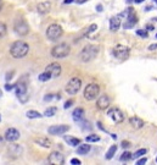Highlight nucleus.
<instances>
[{
  "instance_id": "412c9836",
  "label": "nucleus",
  "mask_w": 157,
  "mask_h": 165,
  "mask_svg": "<svg viewBox=\"0 0 157 165\" xmlns=\"http://www.w3.org/2000/svg\"><path fill=\"white\" fill-rule=\"evenodd\" d=\"M34 142L44 148H50L51 147V142L48 139V138H44V137H39V138H34Z\"/></svg>"
},
{
  "instance_id": "f704fd0d",
  "label": "nucleus",
  "mask_w": 157,
  "mask_h": 165,
  "mask_svg": "<svg viewBox=\"0 0 157 165\" xmlns=\"http://www.w3.org/2000/svg\"><path fill=\"white\" fill-rule=\"evenodd\" d=\"M72 104H73V100H72V99H69V100H67V101L65 103L63 108H65V109H68V108H69V106H71Z\"/></svg>"
},
{
  "instance_id": "c9c22d12",
  "label": "nucleus",
  "mask_w": 157,
  "mask_h": 165,
  "mask_svg": "<svg viewBox=\"0 0 157 165\" xmlns=\"http://www.w3.org/2000/svg\"><path fill=\"white\" fill-rule=\"evenodd\" d=\"M71 164L72 165H79L80 164V160H79V159H77V158H73V159L71 160Z\"/></svg>"
},
{
  "instance_id": "2eb2a0df",
  "label": "nucleus",
  "mask_w": 157,
  "mask_h": 165,
  "mask_svg": "<svg viewBox=\"0 0 157 165\" xmlns=\"http://www.w3.org/2000/svg\"><path fill=\"white\" fill-rule=\"evenodd\" d=\"M110 106V98L107 94H102L97 98V101H96V108L100 109V110H105Z\"/></svg>"
},
{
  "instance_id": "58836bf2",
  "label": "nucleus",
  "mask_w": 157,
  "mask_h": 165,
  "mask_svg": "<svg viewBox=\"0 0 157 165\" xmlns=\"http://www.w3.org/2000/svg\"><path fill=\"white\" fill-rule=\"evenodd\" d=\"M155 49H157V44H151L149 47V50H155Z\"/></svg>"
},
{
  "instance_id": "72a5a7b5",
  "label": "nucleus",
  "mask_w": 157,
  "mask_h": 165,
  "mask_svg": "<svg viewBox=\"0 0 157 165\" xmlns=\"http://www.w3.org/2000/svg\"><path fill=\"white\" fill-rule=\"evenodd\" d=\"M136 34H138L139 37H143V38H147V35H149V33L146 32V31H144V30H138V31H136Z\"/></svg>"
},
{
  "instance_id": "4be33fe9",
  "label": "nucleus",
  "mask_w": 157,
  "mask_h": 165,
  "mask_svg": "<svg viewBox=\"0 0 157 165\" xmlns=\"http://www.w3.org/2000/svg\"><path fill=\"white\" fill-rule=\"evenodd\" d=\"M89 151H90V144H82V143H79V146L77 148V153L78 154H82V155L88 154Z\"/></svg>"
},
{
  "instance_id": "49530a36",
  "label": "nucleus",
  "mask_w": 157,
  "mask_h": 165,
  "mask_svg": "<svg viewBox=\"0 0 157 165\" xmlns=\"http://www.w3.org/2000/svg\"><path fill=\"white\" fill-rule=\"evenodd\" d=\"M1 6H2V1L0 0V10H1Z\"/></svg>"
},
{
  "instance_id": "9b49d317",
  "label": "nucleus",
  "mask_w": 157,
  "mask_h": 165,
  "mask_svg": "<svg viewBox=\"0 0 157 165\" xmlns=\"http://www.w3.org/2000/svg\"><path fill=\"white\" fill-rule=\"evenodd\" d=\"M45 71H46L48 73H50L51 78H53V77H59V76L61 75V65L57 64V63L49 64V65L46 66Z\"/></svg>"
},
{
  "instance_id": "c85d7f7f",
  "label": "nucleus",
  "mask_w": 157,
  "mask_h": 165,
  "mask_svg": "<svg viewBox=\"0 0 157 165\" xmlns=\"http://www.w3.org/2000/svg\"><path fill=\"white\" fill-rule=\"evenodd\" d=\"M144 154H146V149L145 148H141V149H139V151H136L134 154H131V158H140V157H143Z\"/></svg>"
},
{
  "instance_id": "0eeeda50",
  "label": "nucleus",
  "mask_w": 157,
  "mask_h": 165,
  "mask_svg": "<svg viewBox=\"0 0 157 165\" xmlns=\"http://www.w3.org/2000/svg\"><path fill=\"white\" fill-rule=\"evenodd\" d=\"M14 30H15V32L17 33V34H20V35H26L27 33L29 32V27H28L27 22H26L25 19L21 17V16L17 17V19L15 20Z\"/></svg>"
},
{
  "instance_id": "9d476101",
  "label": "nucleus",
  "mask_w": 157,
  "mask_h": 165,
  "mask_svg": "<svg viewBox=\"0 0 157 165\" xmlns=\"http://www.w3.org/2000/svg\"><path fill=\"white\" fill-rule=\"evenodd\" d=\"M138 22V17L136 15L134 14V10L131 7H129V11H128V15H127V21L124 23V28H133L134 25Z\"/></svg>"
},
{
  "instance_id": "6e6552de",
  "label": "nucleus",
  "mask_w": 157,
  "mask_h": 165,
  "mask_svg": "<svg viewBox=\"0 0 157 165\" xmlns=\"http://www.w3.org/2000/svg\"><path fill=\"white\" fill-rule=\"evenodd\" d=\"M112 55L117 59H121V60H124L129 56V48L126 45H116L113 49H112Z\"/></svg>"
},
{
  "instance_id": "1a4fd4ad",
  "label": "nucleus",
  "mask_w": 157,
  "mask_h": 165,
  "mask_svg": "<svg viewBox=\"0 0 157 165\" xmlns=\"http://www.w3.org/2000/svg\"><path fill=\"white\" fill-rule=\"evenodd\" d=\"M107 115H108L116 124H121V122L124 121V115H123V113H122L120 109H117V108L110 109V110L107 111Z\"/></svg>"
},
{
  "instance_id": "7c9ffc66",
  "label": "nucleus",
  "mask_w": 157,
  "mask_h": 165,
  "mask_svg": "<svg viewBox=\"0 0 157 165\" xmlns=\"http://www.w3.org/2000/svg\"><path fill=\"white\" fill-rule=\"evenodd\" d=\"M55 114H56V108H49V109H46V110H45L44 116L50 118V116H54Z\"/></svg>"
},
{
  "instance_id": "7ed1b4c3",
  "label": "nucleus",
  "mask_w": 157,
  "mask_h": 165,
  "mask_svg": "<svg viewBox=\"0 0 157 165\" xmlns=\"http://www.w3.org/2000/svg\"><path fill=\"white\" fill-rule=\"evenodd\" d=\"M69 53H71V47L67 43H60L51 49V55L57 59H62V58L68 56Z\"/></svg>"
},
{
  "instance_id": "09e8293b",
  "label": "nucleus",
  "mask_w": 157,
  "mask_h": 165,
  "mask_svg": "<svg viewBox=\"0 0 157 165\" xmlns=\"http://www.w3.org/2000/svg\"><path fill=\"white\" fill-rule=\"evenodd\" d=\"M154 1H155V2H157V0H154Z\"/></svg>"
},
{
  "instance_id": "5701e85b",
  "label": "nucleus",
  "mask_w": 157,
  "mask_h": 165,
  "mask_svg": "<svg viewBox=\"0 0 157 165\" xmlns=\"http://www.w3.org/2000/svg\"><path fill=\"white\" fill-rule=\"evenodd\" d=\"M16 96H21V94H23V93H27V86L25 85V83H17L16 86Z\"/></svg>"
},
{
  "instance_id": "4468645a",
  "label": "nucleus",
  "mask_w": 157,
  "mask_h": 165,
  "mask_svg": "<svg viewBox=\"0 0 157 165\" xmlns=\"http://www.w3.org/2000/svg\"><path fill=\"white\" fill-rule=\"evenodd\" d=\"M49 163L51 165H61L65 163V157L60 152H53L49 155Z\"/></svg>"
},
{
  "instance_id": "2f4dec72",
  "label": "nucleus",
  "mask_w": 157,
  "mask_h": 165,
  "mask_svg": "<svg viewBox=\"0 0 157 165\" xmlns=\"http://www.w3.org/2000/svg\"><path fill=\"white\" fill-rule=\"evenodd\" d=\"M129 159H131V153L130 152H124L121 155V162H126V160H129Z\"/></svg>"
},
{
  "instance_id": "c03bdc74",
  "label": "nucleus",
  "mask_w": 157,
  "mask_h": 165,
  "mask_svg": "<svg viewBox=\"0 0 157 165\" xmlns=\"http://www.w3.org/2000/svg\"><path fill=\"white\" fill-rule=\"evenodd\" d=\"M96 9H97L99 11H102V6H101V5H99V6H96Z\"/></svg>"
},
{
  "instance_id": "de8ad7c7",
  "label": "nucleus",
  "mask_w": 157,
  "mask_h": 165,
  "mask_svg": "<svg viewBox=\"0 0 157 165\" xmlns=\"http://www.w3.org/2000/svg\"><path fill=\"white\" fill-rule=\"evenodd\" d=\"M1 96H2V92H1V91H0V98H1Z\"/></svg>"
},
{
  "instance_id": "dca6fc26",
  "label": "nucleus",
  "mask_w": 157,
  "mask_h": 165,
  "mask_svg": "<svg viewBox=\"0 0 157 165\" xmlns=\"http://www.w3.org/2000/svg\"><path fill=\"white\" fill-rule=\"evenodd\" d=\"M7 152H9V155H11L14 158H17V157H21V154L23 153V148L18 144H11Z\"/></svg>"
},
{
  "instance_id": "f03ea898",
  "label": "nucleus",
  "mask_w": 157,
  "mask_h": 165,
  "mask_svg": "<svg viewBox=\"0 0 157 165\" xmlns=\"http://www.w3.org/2000/svg\"><path fill=\"white\" fill-rule=\"evenodd\" d=\"M99 54V47L97 45H87L82 49V52L79 53V59L83 63H89L92 60H94Z\"/></svg>"
},
{
  "instance_id": "393cba45",
  "label": "nucleus",
  "mask_w": 157,
  "mask_h": 165,
  "mask_svg": "<svg viewBox=\"0 0 157 165\" xmlns=\"http://www.w3.org/2000/svg\"><path fill=\"white\" fill-rule=\"evenodd\" d=\"M116 152H117V146L116 144H113V146H111L110 147V149L107 151V153H106V159H112L113 158V155L116 154Z\"/></svg>"
},
{
  "instance_id": "bb28decb",
  "label": "nucleus",
  "mask_w": 157,
  "mask_h": 165,
  "mask_svg": "<svg viewBox=\"0 0 157 165\" xmlns=\"http://www.w3.org/2000/svg\"><path fill=\"white\" fill-rule=\"evenodd\" d=\"M38 78H39V81H41V82H46V81H49V80L51 78V76H50V73H48V72L45 71V72L40 73V75L38 76Z\"/></svg>"
},
{
  "instance_id": "20e7f679",
  "label": "nucleus",
  "mask_w": 157,
  "mask_h": 165,
  "mask_svg": "<svg viewBox=\"0 0 157 165\" xmlns=\"http://www.w3.org/2000/svg\"><path fill=\"white\" fill-rule=\"evenodd\" d=\"M62 27L60 26V25H57V23H53V25H50L49 27H48V30H46V37H48V39L49 40H57L61 35H62Z\"/></svg>"
},
{
  "instance_id": "603ef678",
  "label": "nucleus",
  "mask_w": 157,
  "mask_h": 165,
  "mask_svg": "<svg viewBox=\"0 0 157 165\" xmlns=\"http://www.w3.org/2000/svg\"><path fill=\"white\" fill-rule=\"evenodd\" d=\"M156 38H157V34H156Z\"/></svg>"
},
{
  "instance_id": "4c0bfd02",
  "label": "nucleus",
  "mask_w": 157,
  "mask_h": 165,
  "mask_svg": "<svg viewBox=\"0 0 157 165\" xmlns=\"http://www.w3.org/2000/svg\"><path fill=\"white\" fill-rule=\"evenodd\" d=\"M12 88H14V85H9V83H7V85L5 86V89H6V91H11Z\"/></svg>"
},
{
  "instance_id": "c756f323",
  "label": "nucleus",
  "mask_w": 157,
  "mask_h": 165,
  "mask_svg": "<svg viewBox=\"0 0 157 165\" xmlns=\"http://www.w3.org/2000/svg\"><path fill=\"white\" fill-rule=\"evenodd\" d=\"M6 32H7V28H6V25L4 22H0V39L4 38L6 35Z\"/></svg>"
},
{
  "instance_id": "cd10ccee",
  "label": "nucleus",
  "mask_w": 157,
  "mask_h": 165,
  "mask_svg": "<svg viewBox=\"0 0 157 165\" xmlns=\"http://www.w3.org/2000/svg\"><path fill=\"white\" fill-rule=\"evenodd\" d=\"M85 141H87L88 143H92V142H99V141H100V137H99L97 134H89V136H87Z\"/></svg>"
},
{
  "instance_id": "f3484780",
  "label": "nucleus",
  "mask_w": 157,
  "mask_h": 165,
  "mask_svg": "<svg viewBox=\"0 0 157 165\" xmlns=\"http://www.w3.org/2000/svg\"><path fill=\"white\" fill-rule=\"evenodd\" d=\"M37 10H38L39 14L45 15V14H48V12L51 10V2H50V1H43V2H40V4L38 5Z\"/></svg>"
},
{
  "instance_id": "37998d69",
  "label": "nucleus",
  "mask_w": 157,
  "mask_h": 165,
  "mask_svg": "<svg viewBox=\"0 0 157 165\" xmlns=\"http://www.w3.org/2000/svg\"><path fill=\"white\" fill-rule=\"evenodd\" d=\"M73 1H74V0H65L63 2H65V4H71V2H73Z\"/></svg>"
},
{
  "instance_id": "473e14b6",
  "label": "nucleus",
  "mask_w": 157,
  "mask_h": 165,
  "mask_svg": "<svg viewBox=\"0 0 157 165\" xmlns=\"http://www.w3.org/2000/svg\"><path fill=\"white\" fill-rule=\"evenodd\" d=\"M17 98L20 99L21 103H26V101L29 99V96H28L27 93H23V94H21V96H17Z\"/></svg>"
},
{
  "instance_id": "a19ab883",
  "label": "nucleus",
  "mask_w": 157,
  "mask_h": 165,
  "mask_svg": "<svg viewBox=\"0 0 157 165\" xmlns=\"http://www.w3.org/2000/svg\"><path fill=\"white\" fill-rule=\"evenodd\" d=\"M129 146H130V144H129V142H126V141L122 143V147H123V148H127V147H129Z\"/></svg>"
},
{
  "instance_id": "aec40b11",
  "label": "nucleus",
  "mask_w": 157,
  "mask_h": 165,
  "mask_svg": "<svg viewBox=\"0 0 157 165\" xmlns=\"http://www.w3.org/2000/svg\"><path fill=\"white\" fill-rule=\"evenodd\" d=\"M72 115H73V120L76 122H80L84 119V110L80 109V108H77V109H74V111L72 113Z\"/></svg>"
},
{
  "instance_id": "ddd939ff",
  "label": "nucleus",
  "mask_w": 157,
  "mask_h": 165,
  "mask_svg": "<svg viewBox=\"0 0 157 165\" xmlns=\"http://www.w3.org/2000/svg\"><path fill=\"white\" fill-rule=\"evenodd\" d=\"M20 136H21L20 131H17V130L14 129V127H10V129H7V130L5 131V139H6L7 142H16V141L20 138Z\"/></svg>"
},
{
  "instance_id": "8fccbe9b",
  "label": "nucleus",
  "mask_w": 157,
  "mask_h": 165,
  "mask_svg": "<svg viewBox=\"0 0 157 165\" xmlns=\"http://www.w3.org/2000/svg\"><path fill=\"white\" fill-rule=\"evenodd\" d=\"M0 121H1V116H0Z\"/></svg>"
},
{
  "instance_id": "a211bd4d",
  "label": "nucleus",
  "mask_w": 157,
  "mask_h": 165,
  "mask_svg": "<svg viewBox=\"0 0 157 165\" xmlns=\"http://www.w3.org/2000/svg\"><path fill=\"white\" fill-rule=\"evenodd\" d=\"M129 124L131 125V127H134V129H136V130L141 129V127L145 125L144 120H141L140 118H136V116H133V118H130V119H129Z\"/></svg>"
},
{
  "instance_id": "39448f33",
  "label": "nucleus",
  "mask_w": 157,
  "mask_h": 165,
  "mask_svg": "<svg viewBox=\"0 0 157 165\" xmlns=\"http://www.w3.org/2000/svg\"><path fill=\"white\" fill-rule=\"evenodd\" d=\"M99 93H100V87H99V85H96V83H90V85H88V86L85 87L83 96H84V99H85V100H94V99L97 98Z\"/></svg>"
},
{
  "instance_id": "a18cd8bd",
  "label": "nucleus",
  "mask_w": 157,
  "mask_h": 165,
  "mask_svg": "<svg viewBox=\"0 0 157 165\" xmlns=\"http://www.w3.org/2000/svg\"><path fill=\"white\" fill-rule=\"evenodd\" d=\"M134 1H135V2H136V4H140V2H143V1H144V0H134Z\"/></svg>"
},
{
  "instance_id": "f257e3e1",
  "label": "nucleus",
  "mask_w": 157,
  "mask_h": 165,
  "mask_svg": "<svg viewBox=\"0 0 157 165\" xmlns=\"http://www.w3.org/2000/svg\"><path fill=\"white\" fill-rule=\"evenodd\" d=\"M28 52H29V45L23 40H16L15 43H12V45L10 48V54L15 59L25 58L28 54Z\"/></svg>"
},
{
  "instance_id": "6ab92c4d",
  "label": "nucleus",
  "mask_w": 157,
  "mask_h": 165,
  "mask_svg": "<svg viewBox=\"0 0 157 165\" xmlns=\"http://www.w3.org/2000/svg\"><path fill=\"white\" fill-rule=\"evenodd\" d=\"M121 27V17L120 16H113L110 19V28L111 31H117Z\"/></svg>"
},
{
  "instance_id": "f8f14e48",
  "label": "nucleus",
  "mask_w": 157,
  "mask_h": 165,
  "mask_svg": "<svg viewBox=\"0 0 157 165\" xmlns=\"http://www.w3.org/2000/svg\"><path fill=\"white\" fill-rule=\"evenodd\" d=\"M69 130V126L68 125H53L51 127H49L48 132L50 134H54V136H59V134H63Z\"/></svg>"
},
{
  "instance_id": "423d86ee",
  "label": "nucleus",
  "mask_w": 157,
  "mask_h": 165,
  "mask_svg": "<svg viewBox=\"0 0 157 165\" xmlns=\"http://www.w3.org/2000/svg\"><path fill=\"white\" fill-rule=\"evenodd\" d=\"M80 87H82V80H80V78H78V77H73V78H72V80H69V81H68V83L66 85L65 91H66L68 94L73 96V94H76V93H78V92H79Z\"/></svg>"
},
{
  "instance_id": "e433bc0d",
  "label": "nucleus",
  "mask_w": 157,
  "mask_h": 165,
  "mask_svg": "<svg viewBox=\"0 0 157 165\" xmlns=\"http://www.w3.org/2000/svg\"><path fill=\"white\" fill-rule=\"evenodd\" d=\"M146 162H147V159H146V158H141L140 160H138V162H136V164H138V165H144L145 163H146Z\"/></svg>"
},
{
  "instance_id": "b1692460",
  "label": "nucleus",
  "mask_w": 157,
  "mask_h": 165,
  "mask_svg": "<svg viewBox=\"0 0 157 165\" xmlns=\"http://www.w3.org/2000/svg\"><path fill=\"white\" fill-rule=\"evenodd\" d=\"M65 141H66L69 146H72V147H77V146L80 143V139L74 138V137H69V136H68V137L66 136V137H65Z\"/></svg>"
},
{
  "instance_id": "a878e982",
  "label": "nucleus",
  "mask_w": 157,
  "mask_h": 165,
  "mask_svg": "<svg viewBox=\"0 0 157 165\" xmlns=\"http://www.w3.org/2000/svg\"><path fill=\"white\" fill-rule=\"evenodd\" d=\"M26 115H27L28 119H39V118L43 116L39 111H35V110H28V111L26 113Z\"/></svg>"
},
{
  "instance_id": "3c124183",
  "label": "nucleus",
  "mask_w": 157,
  "mask_h": 165,
  "mask_svg": "<svg viewBox=\"0 0 157 165\" xmlns=\"http://www.w3.org/2000/svg\"><path fill=\"white\" fill-rule=\"evenodd\" d=\"M156 162H157V157H156Z\"/></svg>"
},
{
  "instance_id": "79ce46f5",
  "label": "nucleus",
  "mask_w": 157,
  "mask_h": 165,
  "mask_svg": "<svg viewBox=\"0 0 157 165\" xmlns=\"http://www.w3.org/2000/svg\"><path fill=\"white\" fill-rule=\"evenodd\" d=\"M85 1H88V0H77V2H78V4H84Z\"/></svg>"
},
{
  "instance_id": "ea45409f",
  "label": "nucleus",
  "mask_w": 157,
  "mask_h": 165,
  "mask_svg": "<svg viewBox=\"0 0 157 165\" xmlns=\"http://www.w3.org/2000/svg\"><path fill=\"white\" fill-rule=\"evenodd\" d=\"M51 99H53V94H48V96L44 98V100H45V101H48V100H51Z\"/></svg>"
}]
</instances>
